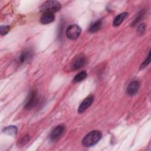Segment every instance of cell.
<instances>
[{
  "mask_svg": "<svg viewBox=\"0 0 151 151\" xmlns=\"http://www.w3.org/2000/svg\"><path fill=\"white\" fill-rule=\"evenodd\" d=\"M101 138V133L97 130L91 131L88 133L82 140L83 145L86 147H90L96 144Z\"/></svg>",
  "mask_w": 151,
  "mask_h": 151,
  "instance_id": "obj_1",
  "label": "cell"
},
{
  "mask_svg": "<svg viewBox=\"0 0 151 151\" xmlns=\"http://www.w3.org/2000/svg\"><path fill=\"white\" fill-rule=\"evenodd\" d=\"M61 8V4L59 2L56 1H48L44 2L40 9L44 12H55L58 11Z\"/></svg>",
  "mask_w": 151,
  "mask_h": 151,
  "instance_id": "obj_2",
  "label": "cell"
},
{
  "mask_svg": "<svg viewBox=\"0 0 151 151\" xmlns=\"http://www.w3.org/2000/svg\"><path fill=\"white\" fill-rule=\"evenodd\" d=\"M38 101V94L35 91L32 90L29 93L28 96V98L26 100V103L25 104V108L29 110L31 109L37 105Z\"/></svg>",
  "mask_w": 151,
  "mask_h": 151,
  "instance_id": "obj_3",
  "label": "cell"
},
{
  "mask_svg": "<svg viewBox=\"0 0 151 151\" xmlns=\"http://www.w3.org/2000/svg\"><path fill=\"white\" fill-rule=\"evenodd\" d=\"M81 28L77 25H70L67 29L66 35L68 39L75 40L81 34Z\"/></svg>",
  "mask_w": 151,
  "mask_h": 151,
  "instance_id": "obj_4",
  "label": "cell"
},
{
  "mask_svg": "<svg viewBox=\"0 0 151 151\" xmlns=\"http://www.w3.org/2000/svg\"><path fill=\"white\" fill-rule=\"evenodd\" d=\"M87 58L83 54H79L76 56L72 61L71 67L73 70H78L86 65Z\"/></svg>",
  "mask_w": 151,
  "mask_h": 151,
  "instance_id": "obj_5",
  "label": "cell"
},
{
  "mask_svg": "<svg viewBox=\"0 0 151 151\" xmlns=\"http://www.w3.org/2000/svg\"><path fill=\"white\" fill-rule=\"evenodd\" d=\"M32 53L31 50H25L22 52H21V53L19 55L18 61L19 63L23 64L29 61L32 58Z\"/></svg>",
  "mask_w": 151,
  "mask_h": 151,
  "instance_id": "obj_6",
  "label": "cell"
},
{
  "mask_svg": "<svg viewBox=\"0 0 151 151\" xmlns=\"http://www.w3.org/2000/svg\"><path fill=\"white\" fill-rule=\"evenodd\" d=\"M93 101V97L92 96H89L86 97L80 104L78 111L80 113H83L84 110H86L89 106H90Z\"/></svg>",
  "mask_w": 151,
  "mask_h": 151,
  "instance_id": "obj_7",
  "label": "cell"
},
{
  "mask_svg": "<svg viewBox=\"0 0 151 151\" xmlns=\"http://www.w3.org/2000/svg\"><path fill=\"white\" fill-rule=\"evenodd\" d=\"M140 87V84L137 81H132L128 86L127 88V93L129 96L135 95L139 90Z\"/></svg>",
  "mask_w": 151,
  "mask_h": 151,
  "instance_id": "obj_8",
  "label": "cell"
},
{
  "mask_svg": "<svg viewBox=\"0 0 151 151\" xmlns=\"http://www.w3.org/2000/svg\"><path fill=\"white\" fill-rule=\"evenodd\" d=\"M64 131V126L63 125H58L55 127L52 131L50 134V138L51 140H56L59 138Z\"/></svg>",
  "mask_w": 151,
  "mask_h": 151,
  "instance_id": "obj_9",
  "label": "cell"
},
{
  "mask_svg": "<svg viewBox=\"0 0 151 151\" xmlns=\"http://www.w3.org/2000/svg\"><path fill=\"white\" fill-rule=\"evenodd\" d=\"M55 19V15L52 12H44L41 17V22L43 24H47L53 22Z\"/></svg>",
  "mask_w": 151,
  "mask_h": 151,
  "instance_id": "obj_10",
  "label": "cell"
},
{
  "mask_svg": "<svg viewBox=\"0 0 151 151\" xmlns=\"http://www.w3.org/2000/svg\"><path fill=\"white\" fill-rule=\"evenodd\" d=\"M127 15L128 14L127 12H123L120 14L114 19V21L113 22V25L114 27H117L120 25L122 21H123V20L127 17Z\"/></svg>",
  "mask_w": 151,
  "mask_h": 151,
  "instance_id": "obj_11",
  "label": "cell"
},
{
  "mask_svg": "<svg viewBox=\"0 0 151 151\" xmlns=\"http://www.w3.org/2000/svg\"><path fill=\"white\" fill-rule=\"evenodd\" d=\"M102 24L103 22L101 20H97L91 24V25L89 27L88 31L90 32H96L101 28Z\"/></svg>",
  "mask_w": 151,
  "mask_h": 151,
  "instance_id": "obj_12",
  "label": "cell"
},
{
  "mask_svg": "<svg viewBox=\"0 0 151 151\" xmlns=\"http://www.w3.org/2000/svg\"><path fill=\"white\" fill-rule=\"evenodd\" d=\"M87 73L85 71H81L78 74H77L74 78L73 79V82L74 83H78L83 80H84L86 77H87Z\"/></svg>",
  "mask_w": 151,
  "mask_h": 151,
  "instance_id": "obj_13",
  "label": "cell"
},
{
  "mask_svg": "<svg viewBox=\"0 0 151 151\" xmlns=\"http://www.w3.org/2000/svg\"><path fill=\"white\" fill-rule=\"evenodd\" d=\"M4 132L5 133L9 135H15L17 132V128L15 126H11L5 128Z\"/></svg>",
  "mask_w": 151,
  "mask_h": 151,
  "instance_id": "obj_14",
  "label": "cell"
},
{
  "mask_svg": "<svg viewBox=\"0 0 151 151\" xmlns=\"http://www.w3.org/2000/svg\"><path fill=\"white\" fill-rule=\"evenodd\" d=\"M150 52H149V54H148V56H147V58L140 65V69H143L145 67H146L150 63Z\"/></svg>",
  "mask_w": 151,
  "mask_h": 151,
  "instance_id": "obj_15",
  "label": "cell"
},
{
  "mask_svg": "<svg viewBox=\"0 0 151 151\" xmlns=\"http://www.w3.org/2000/svg\"><path fill=\"white\" fill-rule=\"evenodd\" d=\"M10 29V27L8 25H3L1 26L0 28V31H1V35H5L7 34Z\"/></svg>",
  "mask_w": 151,
  "mask_h": 151,
  "instance_id": "obj_16",
  "label": "cell"
},
{
  "mask_svg": "<svg viewBox=\"0 0 151 151\" xmlns=\"http://www.w3.org/2000/svg\"><path fill=\"white\" fill-rule=\"evenodd\" d=\"M145 29H146V25L145 24L143 23L139 26V27L137 28V32L139 34H142L145 31Z\"/></svg>",
  "mask_w": 151,
  "mask_h": 151,
  "instance_id": "obj_17",
  "label": "cell"
},
{
  "mask_svg": "<svg viewBox=\"0 0 151 151\" xmlns=\"http://www.w3.org/2000/svg\"><path fill=\"white\" fill-rule=\"evenodd\" d=\"M28 140H29V136H25L24 137V138H23L22 140H21V143H22V145H24V144H25L27 142H28Z\"/></svg>",
  "mask_w": 151,
  "mask_h": 151,
  "instance_id": "obj_18",
  "label": "cell"
}]
</instances>
